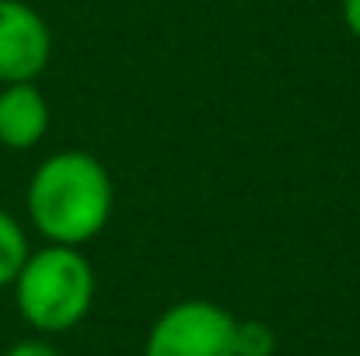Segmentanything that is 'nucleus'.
I'll return each mask as SVG.
<instances>
[{"instance_id":"obj_9","label":"nucleus","mask_w":360,"mask_h":356,"mask_svg":"<svg viewBox=\"0 0 360 356\" xmlns=\"http://www.w3.org/2000/svg\"><path fill=\"white\" fill-rule=\"evenodd\" d=\"M343 18H347V28L360 39V0H343Z\"/></svg>"},{"instance_id":"obj_6","label":"nucleus","mask_w":360,"mask_h":356,"mask_svg":"<svg viewBox=\"0 0 360 356\" xmlns=\"http://www.w3.org/2000/svg\"><path fill=\"white\" fill-rule=\"evenodd\" d=\"M28 258V241H25V231L18 228L14 217H7L0 210V286L14 283L21 265Z\"/></svg>"},{"instance_id":"obj_3","label":"nucleus","mask_w":360,"mask_h":356,"mask_svg":"<svg viewBox=\"0 0 360 356\" xmlns=\"http://www.w3.org/2000/svg\"><path fill=\"white\" fill-rule=\"evenodd\" d=\"M235 325L210 301H182L154 322L143 356H235Z\"/></svg>"},{"instance_id":"obj_8","label":"nucleus","mask_w":360,"mask_h":356,"mask_svg":"<svg viewBox=\"0 0 360 356\" xmlns=\"http://www.w3.org/2000/svg\"><path fill=\"white\" fill-rule=\"evenodd\" d=\"M7 356H60L53 346H46V343H39V339H25V343H18V346H11Z\"/></svg>"},{"instance_id":"obj_1","label":"nucleus","mask_w":360,"mask_h":356,"mask_svg":"<svg viewBox=\"0 0 360 356\" xmlns=\"http://www.w3.org/2000/svg\"><path fill=\"white\" fill-rule=\"evenodd\" d=\"M28 213L56 244L91 241L112 213V182L102 161L81 150L56 154L39 164L28 185Z\"/></svg>"},{"instance_id":"obj_7","label":"nucleus","mask_w":360,"mask_h":356,"mask_svg":"<svg viewBox=\"0 0 360 356\" xmlns=\"http://www.w3.org/2000/svg\"><path fill=\"white\" fill-rule=\"evenodd\" d=\"M276 336L266 322H238L235 325V356H273Z\"/></svg>"},{"instance_id":"obj_5","label":"nucleus","mask_w":360,"mask_h":356,"mask_svg":"<svg viewBox=\"0 0 360 356\" xmlns=\"http://www.w3.org/2000/svg\"><path fill=\"white\" fill-rule=\"evenodd\" d=\"M49 126V105L39 88L25 84H7L0 91V143L14 150H28L42 140Z\"/></svg>"},{"instance_id":"obj_2","label":"nucleus","mask_w":360,"mask_h":356,"mask_svg":"<svg viewBox=\"0 0 360 356\" xmlns=\"http://www.w3.org/2000/svg\"><path fill=\"white\" fill-rule=\"evenodd\" d=\"M14 290L28 325L39 332H67L91 308L95 272L77 248L53 244L25 258Z\"/></svg>"},{"instance_id":"obj_4","label":"nucleus","mask_w":360,"mask_h":356,"mask_svg":"<svg viewBox=\"0 0 360 356\" xmlns=\"http://www.w3.org/2000/svg\"><path fill=\"white\" fill-rule=\"evenodd\" d=\"M49 60V28L21 0H0V81L25 84Z\"/></svg>"}]
</instances>
